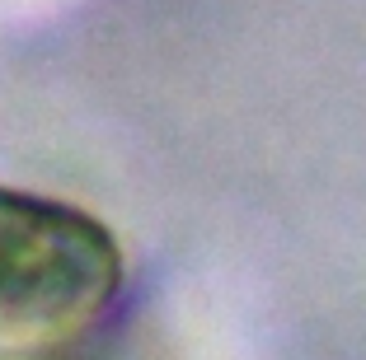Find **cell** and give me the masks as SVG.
<instances>
[{
	"label": "cell",
	"instance_id": "1",
	"mask_svg": "<svg viewBox=\"0 0 366 360\" xmlns=\"http://www.w3.org/2000/svg\"><path fill=\"white\" fill-rule=\"evenodd\" d=\"M122 290V248L104 220L38 192L0 187V341H56Z\"/></svg>",
	"mask_w": 366,
	"mask_h": 360
}]
</instances>
